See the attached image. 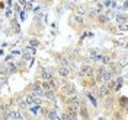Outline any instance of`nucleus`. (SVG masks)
Masks as SVG:
<instances>
[{
  "instance_id": "obj_17",
  "label": "nucleus",
  "mask_w": 128,
  "mask_h": 120,
  "mask_svg": "<svg viewBox=\"0 0 128 120\" xmlns=\"http://www.w3.org/2000/svg\"><path fill=\"white\" fill-rule=\"evenodd\" d=\"M25 18H26V12H22V16H20V19H22V21H24Z\"/></svg>"
},
{
  "instance_id": "obj_11",
  "label": "nucleus",
  "mask_w": 128,
  "mask_h": 120,
  "mask_svg": "<svg viewBox=\"0 0 128 120\" xmlns=\"http://www.w3.org/2000/svg\"><path fill=\"white\" fill-rule=\"evenodd\" d=\"M40 110H41V105H31V108H29V111H31V114H38L40 113Z\"/></svg>"
},
{
  "instance_id": "obj_14",
  "label": "nucleus",
  "mask_w": 128,
  "mask_h": 120,
  "mask_svg": "<svg viewBox=\"0 0 128 120\" xmlns=\"http://www.w3.org/2000/svg\"><path fill=\"white\" fill-rule=\"evenodd\" d=\"M42 78L45 81H50L51 79V72H50V70H44V72H42Z\"/></svg>"
},
{
  "instance_id": "obj_3",
  "label": "nucleus",
  "mask_w": 128,
  "mask_h": 120,
  "mask_svg": "<svg viewBox=\"0 0 128 120\" xmlns=\"http://www.w3.org/2000/svg\"><path fill=\"white\" fill-rule=\"evenodd\" d=\"M31 92L34 97H38V98H42L44 97V91L41 88V85H38V84H35V85L31 87Z\"/></svg>"
},
{
  "instance_id": "obj_7",
  "label": "nucleus",
  "mask_w": 128,
  "mask_h": 120,
  "mask_svg": "<svg viewBox=\"0 0 128 120\" xmlns=\"http://www.w3.org/2000/svg\"><path fill=\"white\" fill-rule=\"evenodd\" d=\"M44 98H47L50 101H56V94H54V91H51V89L44 91Z\"/></svg>"
},
{
  "instance_id": "obj_9",
  "label": "nucleus",
  "mask_w": 128,
  "mask_h": 120,
  "mask_svg": "<svg viewBox=\"0 0 128 120\" xmlns=\"http://www.w3.org/2000/svg\"><path fill=\"white\" fill-rule=\"evenodd\" d=\"M6 76V75H9V66L8 63H2L0 64V76Z\"/></svg>"
},
{
  "instance_id": "obj_4",
  "label": "nucleus",
  "mask_w": 128,
  "mask_h": 120,
  "mask_svg": "<svg viewBox=\"0 0 128 120\" xmlns=\"http://www.w3.org/2000/svg\"><path fill=\"white\" fill-rule=\"evenodd\" d=\"M80 75H82V76H92V75H93V67L89 66V64L82 66V69H80Z\"/></svg>"
},
{
  "instance_id": "obj_15",
  "label": "nucleus",
  "mask_w": 128,
  "mask_h": 120,
  "mask_svg": "<svg viewBox=\"0 0 128 120\" xmlns=\"http://www.w3.org/2000/svg\"><path fill=\"white\" fill-rule=\"evenodd\" d=\"M31 46H32V47H38V46H40V43H38L36 40H32L31 41Z\"/></svg>"
},
{
  "instance_id": "obj_16",
  "label": "nucleus",
  "mask_w": 128,
  "mask_h": 120,
  "mask_svg": "<svg viewBox=\"0 0 128 120\" xmlns=\"http://www.w3.org/2000/svg\"><path fill=\"white\" fill-rule=\"evenodd\" d=\"M77 9H79V12H80V13H84V12H86V10H84V8H80V6H79Z\"/></svg>"
},
{
  "instance_id": "obj_1",
  "label": "nucleus",
  "mask_w": 128,
  "mask_h": 120,
  "mask_svg": "<svg viewBox=\"0 0 128 120\" xmlns=\"http://www.w3.org/2000/svg\"><path fill=\"white\" fill-rule=\"evenodd\" d=\"M68 105H72V107H76V108H79L80 105H82V98H80L77 94H74V95L68 97Z\"/></svg>"
},
{
  "instance_id": "obj_13",
  "label": "nucleus",
  "mask_w": 128,
  "mask_h": 120,
  "mask_svg": "<svg viewBox=\"0 0 128 120\" xmlns=\"http://www.w3.org/2000/svg\"><path fill=\"white\" fill-rule=\"evenodd\" d=\"M88 98L90 100V103H92V104L95 105V107L98 105V100H96V97L93 95V94H88Z\"/></svg>"
},
{
  "instance_id": "obj_2",
  "label": "nucleus",
  "mask_w": 128,
  "mask_h": 120,
  "mask_svg": "<svg viewBox=\"0 0 128 120\" xmlns=\"http://www.w3.org/2000/svg\"><path fill=\"white\" fill-rule=\"evenodd\" d=\"M61 91H63L66 95H68V97H72V95L76 94V88H74V85H73V84H66V85H63Z\"/></svg>"
},
{
  "instance_id": "obj_12",
  "label": "nucleus",
  "mask_w": 128,
  "mask_h": 120,
  "mask_svg": "<svg viewBox=\"0 0 128 120\" xmlns=\"http://www.w3.org/2000/svg\"><path fill=\"white\" fill-rule=\"evenodd\" d=\"M98 19H99V22H100V24H106V22L109 21V18H108L106 15H99V16H98Z\"/></svg>"
},
{
  "instance_id": "obj_10",
  "label": "nucleus",
  "mask_w": 128,
  "mask_h": 120,
  "mask_svg": "<svg viewBox=\"0 0 128 120\" xmlns=\"http://www.w3.org/2000/svg\"><path fill=\"white\" fill-rule=\"evenodd\" d=\"M116 22H118V24H122V25H127V15H125V13L118 15L116 16Z\"/></svg>"
},
{
  "instance_id": "obj_8",
  "label": "nucleus",
  "mask_w": 128,
  "mask_h": 120,
  "mask_svg": "<svg viewBox=\"0 0 128 120\" xmlns=\"http://www.w3.org/2000/svg\"><path fill=\"white\" fill-rule=\"evenodd\" d=\"M80 116H82V117H83V119H86L88 120L89 119V111H88V108H86V105L83 104V105H80Z\"/></svg>"
},
{
  "instance_id": "obj_5",
  "label": "nucleus",
  "mask_w": 128,
  "mask_h": 120,
  "mask_svg": "<svg viewBox=\"0 0 128 120\" xmlns=\"http://www.w3.org/2000/svg\"><path fill=\"white\" fill-rule=\"evenodd\" d=\"M109 94V88H108V85L106 84H102L100 87H99V97L100 98H106Z\"/></svg>"
},
{
  "instance_id": "obj_6",
  "label": "nucleus",
  "mask_w": 128,
  "mask_h": 120,
  "mask_svg": "<svg viewBox=\"0 0 128 120\" xmlns=\"http://www.w3.org/2000/svg\"><path fill=\"white\" fill-rule=\"evenodd\" d=\"M58 76H61V78H68V76H70V67H63V66H60V67H58Z\"/></svg>"
}]
</instances>
